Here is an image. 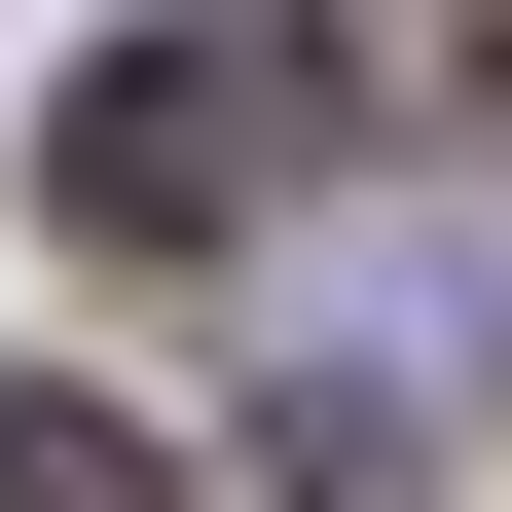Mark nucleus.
Here are the masks:
<instances>
[{
	"mask_svg": "<svg viewBox=\"0 0 512 512\" xmlns=\"http://www.w3.org/2000/svg\"><path fill=\"white\" fill-rule=\"evenodd\" d=\"M330 110H366L330 37H256V0H147V37H110V74L37 110V220H74V256H220L256 183L330 147Z\"/></svg>",
	"mask_w": 512,
	"mask_h": 512,
	"instance_id": "obj_1",
	"label": "nucleus"
},
{
	"mask_svg": "<svg viewBox=\"0 0 512 512\" xmlns=\"http://www.w3.org/2000/svg\"><path fill=\"white\" fill-rule=\"evenodd\" d=\"M476 366H512V220H403V256H293V366H256V403L330 476V439H439Z\"/></svg>",
	"mask_w": 512,
	"mask_h": 512,
	"instance_id": "obj_2",
	"label": "nucleus"
},
{
	"mask_svg": "<svg viewBox=\"0 0 512 512\" xmlns=\"http://www.w3.org/2000/svg\"><path fill=\"white\" fill-rule=\"evenodd\" d=\"M0 512H183V476H147L110 403H0Z\"/></svg>",
	"mask_w": 512,
	"mask_h": 512,
	"instance_id": "obj_3",
	"label": "nucleus"
}]
</instances>
